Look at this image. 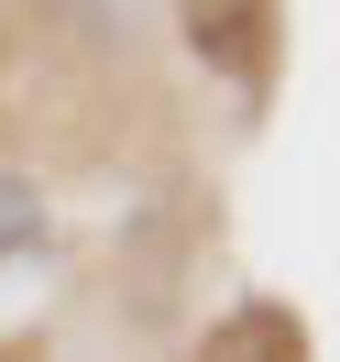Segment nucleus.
Here are the masks:
<instances>
[{
    "instance_id": "2",
    "label": "nucleus",
    "mask_w": 340,
    "mask_h": 362,
    "mask_svg": "<svg viewBox=\"0 0 340 362\" xmlns=\"http://www.w3.org/2000/svg\"><path fill=\"white\" fill-rule=\"evenodd\" d=\"M318 340H307V318L286 308V296H242L230 318H209V340H198V362H307Z\"/></svg>"
},
{
    "instance_id": "1",
    "label": "nucleus",
    "mask_w": 340,
    "mask_h": 362,
    "mask_svg": "<svg viewBox=\"0 0 340 362\" xmlns=\"http://www.w3.org/2000/svg\"><path fill=\"white\" fill-rule=\"evenodd\" d=\"M176 11H187V45L209 77H230L252 99L274 88V0H176Z\"/></svg>"
},
{
    "instance_id": "3",
    "label": "nucleus",
    "mask_w": 340,
    "mask_h": 362,
    "mask_svg": "<svg viewBox=\"0 0 340 362\" xmlns=\"http://www.w3.org/2000/svg\"><path fill=\"white\" fill-rule=\"evenodd\" d=\"M33 242H45V187H33L23 165H0V264L33 252Z\"/></svg>"
}]
</instances>
